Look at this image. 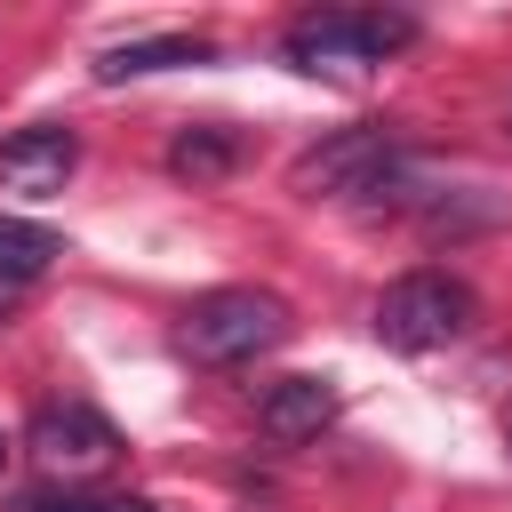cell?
Here are the masks:
<instances>
[{
  "mask_svg": "<svg viewBox=\"0 0 512 512\" xmlns=\"http://www.w3.org/2000/svg\"><path fill=\"white\" fill-rule=\"evenodd\" d=\"M280 336H288V304H280L272 288H216V296H200V304L184 312V328H176L184 360H200V368H240V360L272 352Z\"/></svg>",
  "mask_w": 512,
  "mask_h": 512,
  "instance_id": "1",
  "label": "cell"
},
{
  "mask_svg": "<svg viewBox=\"0 0 512 512\" xmlns=\"http://www.w3.org/2000/svg\"><path fill=\"white\" fill-rule=\"evenodd\" d=\"M408 40H416V16H400V8H312L288 24V64H304V72L384 64Z\"/></svg>",
  "mask_w": 512,
  "mask_h": 512,
  "instance_id": "2",
  "label": "cell"
},
{
  "mask_svg": "<svg viewBox=\"0 0 512 512\" xmlns=\"http://www.w3.org/2000/svg\"><path fill=\"white\" fill-rule=\"evenodd\" d=\"M472 328V288L456 272H400L376 296V336L392 352H440Z\"/></svg>",
  "mask_w": 512,
  "mask_h": 512,
  "instance_id": "3",
  "label": "cell"
},
{
  "mask_svg": "<svg viewBox=\"0 0 512 512\" xmlns=\"http://www.w3.org/2000/svg\"><path fill=\"white\" fill-rule=\"evenodd\" d=\"M392 176V136L384 128H344V136H328V144H312L304 160H296V192H328V200H368L376 184Z\"/></svg>",
  "mask_w": 512,
  "mask_h": 512,
  "instance_id": "4",
  "label": "cell"
},
{
  "mask_svg": "<svg viewBox=\"0 0 512 512\" xmlns=\"http://www.w3.org/2000/svg\"><path fill=\"white\" fill-rule=\"evenodd\" d=\"M24 448H32L48 472H104L128 440H120V424H112L104 408H88V400H56V408H40V416L24 424Z\"/></svg>",
  "mask_w": 512,
  "mask_h": 512,
  "instance_id": "5",
  "label": "cell"
},
{
  "mask_svg": "<svg viewBox=\"0 0 512 512\" xmlns=\"http://www.w3.org/2000/svg\"><path fill=\"white\" fill-rule=\"evenodd\" d=\"M72 168H80V136H72V128H56V120L16 128V136L0 144V184H8V192L48 200V192H64V176H72Z\"/></svg>",
  "mask_w": 512,
  "mask_h": 512,
  "instance_id": "6",
  "label": "cell"
},
{
  "mask_svg": "<svg viewBox=\"0 0 512 512\" xmlns=\"http://www.w3.org/2000/svg\"><path fill=\"white\" fill-rule=\"evenodd\" d=\"M256 424H264V440H280V448L320 440V432L336 424V384H328V376H280V384L256 400Z\"/></svg>",
  "mask_w": 512,
  "mask_h": 512,
  "instance_id": "7",
  "label": "cell"
},
{
  "mask_svg": "<svg viewBox=\"0 0 512 512\" xmlns=\"http://www.w3.org/2000/svg\"><path fill=\"white\" fill-rule=\"evenodd\" d=\"M64 256V240L48 224H24V216H0V312L24 304L32 280H48V264Z\"/></svg>",
  "mask_w": 512,
  "mask_h": 512,
  "instance_id": "8",
  "label": "cell"
},
{
  "mask_svg": "<svg viewBox=\"0 0 512 512\" xmlns=\"http://www.w3.org/2000/svg\"><path fill=\"white\" fill-rule=\"evenodd\" d=\"M168 64H208V40H136V48H104V56H96V80H144V72H168Z\"/></svg>",
  "mask_w": 512,
  "mask_h": 512,
  "instance_id": "9",
  "label": "cell"
},
{
  "mask_svg": "<svg viewBox=\"0 0 512 512\" xmlns=\"http://www.w3.org/2000/svg\"><path fill=\"white\" fill-rule=\"evenodd\" d=\"M232 152H240V144H232V128H216V120H208V128H184V136L168 144V168L208 184V176H224V168H232Z\"/></svg>",
  "mask_w": 512,
  "mask_h": 512,
  "instance_id": "10",
  "label": "cell"
},
{
  "mask_svg": "<svg viewBox=\"0 0 512 512\" xmlns=\"http://www.w3.org/2000/svg\"><path fill=\"white\" fill-rule=\"evenodd\" d=\"M16 512H160L144 496H16Z\"/></svg>",
  "mask_w": 512,
  "mask_h": 512,
  "instance_id": "11",
  "label": "cell"
},
{
  "mask_svg": "<svg viewBox=\"0 0 512 512\" xmlns=\"http://www.w3.org/2000/svg\"><path fill=\"white\" fill-rule=\"evenodd\" d=\"M504 448H512V416H504Z\"/></svg>",
  "mask_w": 512,
  "mask_h": 512,
  "instance_id": "12",
  "label": "cell"
},
{
  "mask_svg": "<svg viewBox=\"0 0 512 512\" xmlns=\"http://www.w3.org/2000/svg\"><path fill=\"white\" fill-rule=\"evenodd\" d=\"M0 464H8V432H0Z\"/></svg>",
  "mask_w": 512,
  "mask_h": 512,
  "instance_id": "13",
  "label": "cell"
}]
</instances>
